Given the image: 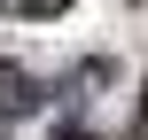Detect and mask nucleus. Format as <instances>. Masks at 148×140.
I'll list each match as a JSON object with an SVG mask.
<instances>
[{
  "instance_id": "3",
  "label": "nucleus",
  "mask_w": 148,
  "mask_h": 140,
  "mask_svg": "<svg viewBox=\"0 0 148 140\" xmlns=\"http://www.w3.org/2000/svg\"><path fill=\"white\" fill-rule=\"evenodd\" d=\"M140 132H148V94H140Z\"/></svg>"
},
{
  "instance_id": "2",
  "label": "nucleus",
  "mask_w": 148,
  "mask_h": 140,
  "mask_svg": "<svg viewBox=\"0 0 148 140\" xmlns=\"http://www.w3.org/2000/svg\"><path fill=\"white\" fill-rule=\"evenodd\" d=\"M70 0H8V16H62Z\"/></svg>"
},
{
  "instance_id": "1",
  "label": "nucleus",
  "mask_w": 148,
  "mask_h": 140,
  "mask_svg": "<svg viewBox=\"0 0 148 140\" xmlns=\"http://www.w3.org/2000/svg\"><path fill=\"white\" fill-rule=\"evenodd\" d=\"M23 109H39V86H31V70L0 62V117H23Z\"/></svg>"
}]
</instances>
